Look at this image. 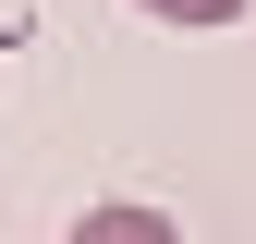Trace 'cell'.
Returning a JSON list of instances; mask_svg holds the SVG:
<instances>
[{
    "instance_id": "obj_1",
    "label": "cell",
    "mask_w": 256,
    "mask_h": 244,
    "mask_svg": "<svg viewBox=\"0 0 256 244\" xmlns=\"http://www.w3.org/2000/svg\"><path fill=\"white\" fill-rule=\"evenodd\" d=\"M61 244H183V220H171V208H146V196H110V208H86Z\"/></svg>"
},
{
    "instance_id": "obj_2",
    "label": "cell",
    "mask_w": 256,
    "mask_h": 244,
    "mask_svg": "<svg viewBox=\"0 0 256 244\" xmlns=\"http://www.w3.org/2000/svg\"><path fill=\"white\" fill-rule=\"evenodd\" d=\"M134 12H158V24H244L256 0H134Z\"/></svg>"
}]
</instances>
